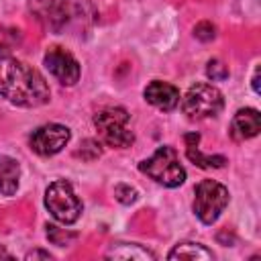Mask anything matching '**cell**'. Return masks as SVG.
<instances>
[{
    "label": "cell",
    "instance_id": "2e32d148",
    "mask_svg": "<svg viewBox=\"0 0 261 261\" xmlns=\"http://www.w3.org/2000/svg\"><path fill=\"white\" fill-rule=\"evenodd\" d=\"M75 237H77L75 232L63 230V228H59V226H55V224H47V239H49L53 245H57V247H65V245H69Z\"/></svg>",
    "mask_w": 261,
    "mask_h": 261
},
{
    "label": "cell",
    "instance_id": "5b68a950",
    "mask_svg": "<svg viewBox=\"0 0 261 261\" xmlns=\"http://www.w3.org/2000/svg\"><path fill=\"white\" fill-rule=\"evenodd\" d=\"M224 108V96L222 92L206 82H198L188 88V92L181 98V110L188 114V118H214Z\"/></svg>",
    "mask_w": 261,
    "mask_h": 261
},
{
    "label": "cell",
    "instance_id": "ffe728a7",
    "mask_svg": "<svg viewBox=\"0 0 261 261\" xmlns=\"http://www.w3.org/2000/svg\"><path fill=\"white\" fill-rule=\"evenodd\" d=\"M53 255L49 253V251H41V249H35V251H29L27 255H24V259L29 261V259H51Z\"/></svg>",
    "mask_w": 261,
    "mask_h": 261
},
{
    "label": "cell",
    "instance_id": "8992f818",
    "mask_svg": "<svg viewBox=\"0 0 261 261\" xmlns=\"http://www.w3.org/2000/svg\"><path fill=\"white\" fill-rule=\"evenodd\" d=\"M45 208L61 224H73L82 216V202L73 192V186L65 179H57L45 190Z\"/></svg>",
    "mask_w": 261,
    "mask_h": 261
},
{
    "label": "cell",
    "instance_id": "ba28073f",
    "mask_svg": "<svg viewBox=\"0 0 261 261\" xmlns=\"http://www.w3.org/2000/svg\"><path fill=\"white\" fill-rule=\"evenodd\" d=\"M43 65L61 86H73L82 73L77 59L59 45L47 49V53L43 55Z\"/></svg>",
    "mask_w": 261,
    "mask_h": 261
},
{
    "label": "cell",
    "instance_id": "52a82bcc",
    "mask_svg": "<svg viewBox=\"0 0 261 261\" xmlns=\"http://www.w3.org/2000/svg\"><path fill=\"white\" fill-rule=\"evenodd\" d=\"M71 139V130L65 124L59 122H47L37 126L29 135V147L41 157H51L57 155Z\"/></svg>",
    "mask_w": 261,
    "mask_h": 261
},
{
    "label": "cell",
    "instance_id": "d6986e66",
    "mask_svg": "<svg viewBox=\"0 0 261 261\" xmlns=\"http://www.w3.org/2000/svg\"><path fill=\"white\" fill-rule=\"evenodd\" d=\"M194 37L198 41H212L216 37V27L210 22V20H200L196 27H194Z\"/></svg>",
    "mask_w": 261,
    "mask_h": 261
},
{
    "label": "cell",
    "instance_id": "4fadbf2b",
    "mask_svg": "<svg viewBox=\"0 0 261 261\" xmlns=\"http://www.w3.org/2000/svg\"><path fill=\"white\" fill-rule=\"evenodd\" d=\"M108 259H130V261H153L157 255L139 243H114L106 251Z\"/></svg>",
    "mask_w": 261,
    "mask_h": 261
},
{
    "label": "cell",
    "instance_id": "e0dca14e",
    "mask_svg": "<svg viewBox=\"0 0 261 261\" xmlns=\"http://www.w3.org/2000/svg\"><path fill=\"white\" fill-rule=\"evenodd\" d=\"M206 75H208V80H212V82H222V80L228 77V67H226L220 59H210V61L206 63Z\"/></svg>",
    "mask_w": 261,
    "mask_h": 261
},
{
    "label": "cell",
    "instance_id": "ac0fdd59",
    "mask_svg": "<svg viewBox=\"0 0 261 261\" xmlns=\"http://www.w3.org/2000/svg\"><path fill=\"white\" fill-rule=\"evenodd\" d=\"M114 198H116L120 204H133V202H137L139 192H137L133 186H128V184H118V186L114 188Z\"/></svg>",
    "mask_w": 261,
    "mask_h": 261
},
{
    "label": "cell",
    "instance_id": "44dd1931",
    "mask_svg": "<svg viewBox=\"0 0 261 261\" xmlns=\"http://www.w3.org/2000/svg\"><path fill=\"white\" fill-rule=\"evenodd\" d=\"M253 92L255 94H259L261 90H259V69L255 71V75H253Z\"/></svg>",
    "mask_w": 261,
    "mask_h": 261
},
{
    "label": "cell",
    "instance_id": "8fae6325",
    "mask_svg": "<svg viewBox=\"0 0 261 261\" xmlns=\"http://www.w3.org/2000/svg\"><path fill=\"white\" fill-rule=\"evenodd\" d=\"M184 141H186V155H188V159H190L194 165L204 167V169H212V167L218 169V167H224V163H226V157H224V155H204V153L200 151V147H198L200 135H198V133L186 135Z\"/></svg>",
    "mask_w": 261,
    "mask_h": 261
},
{
    "label": "cell",
    "instance_id": "7402d4cb",
    "mask_svg": "<svg viewBox=\"0 0 261 261\" xmlns=\"http://www.w3.org/2000/svg\"><path fill=\"white\" fill-rule=\"evenodd\" d=\"M0 257H10V255L4 251V247H2V245H0Z\"/></svg>",
    "mask_w": 261,
    "mask_h": 261
},
{
    "label": "cell",
    "instance_id": "30bf717a",
    "mask_svg": "<svg viewBox=\"0 0 261 261\" xmlns=\"http://www.w3.org/2000/svg\"><path fill=\"white\" fill-rule=\"evenodd\" d=\"M230 137L234 141H249L261 130V114L257 108H241L230 120Z\"/></svg>",
    "mask_w": 261,
    "mask_h": 261
},
{
    "label": "cell",
    "instance_id": "277c9868",
    "mask_svg": "<svg viewBox=\"0 0 261 261\" xmlns=\"http://www.w3.org/2000/svg\"><path fill=\"white\" fill-rule=\"evenodd\" d=\"M228 188L216 179H202L194 188V214L202 224H214L228 206Z\"/></svg>",
    "mask_w": 261,
    "mask_h": 261
},
{
    "label": "cell",
    "instance_id": "7c38bea8",
    "mask_svg": "<svg viewBox=\"0 0 261 261\" xmlns=\"http://www.w3.org/2000/svg\"><path fill=\"white\" fill-rule=\"evenodd\" d=\"M20 181V165L8 155H0V196H14Z\"/></svg>",
    "mask_w": 261,
    "mask_h": 261
},
{
    "label": "cell",
    "instance_id": "9c48e42d",
    "mask_svg": "<svg viewBox=\"0 0 261 261\" xmlns=\"http://www.w3.org/2000/svg\"><path fill=\"white\" fill-rule=\"evenodd\" d=\"M143 96H145V102H149L151 106L163 110V112H169L173 108L179 106V90L169 84V82H161V80H153L145 86L143 90Z\"/></svg>",
    "mask_w": 261,
    "mask_h": 261
},
{
    "label": "cell",
    "instance_id": "9a60e30c",
    "mask_svg": "<svg viewBox=\"0 0 261 261\" xmlns=\"http://www.w3.org/2000/svg\"><path fill=\"white\" fill-rule=\"evenodd\" d=\"M20 31L12 27H2L0 29V57H8L18 45H20Z\"/></svg>",
    "mask_w": 261,
    "mask_h": 261
},
{
    "label": "cell",
    "instance_id": "7a4b0ae2",
    "mask_svg": "<svg viewBox=\"0 0 261 261\" xmlns=\"http://www.w3.org/2000/svg\"><path fill=\"white\" fill-rule=\"evenodd\" d=\"M139 169L165 188H177L186 181V167L179 163V155L171 145L159 147L149 159L139 163Z\"/></svg>",
    "mask_w": 261,
    "mask_h": 261
},
{
    "label": "cell",
    "instance_id": "5bb4252c",
    "mask_svg": "<svg viewBox=\"0 0 261 261\" xmlns=\"http://www.w3.org/2000/svg\"><path fill=\"white\" fill-rule=\"evenodd\" d=\"M167 259H190V261H212L214 259V253L210 249H206L204 245L200 243H192V241H186V243H177L169 253H167Z\"/></svg>",
    "mask_w": 261,
    "mask_h": 261
},
{
    "label": "cell",
    "instance_id": "6da1fadb",
    "mask_svg": "<svg viewBox=\"0 0 261 261\" xmlns=\"http://www.w3.org/2000/svg\"><path fill=\"white\" fill-rule=\"evenodd\" d=\"M0 96L20 108H39L51 100L47 80L16 57H0Z\"/></svg>",
    "mask_w": 261,
    "mask_h": 261
},
{
    "label": "cell",
    "instance_id": "3957f363",
    "mask_svg": "<svg viewBox=\"0 0 261 261\" xmlns=\"http://www.w3.org/2000/svg\"><path fill=\"white\" fill-rule=\"evenodd\" d=\"M128 118L130 116L122 106H108L94 114V126L108 147L126 149L135 143V135L128 128Z\"/></svg>",
    "mask_w": 261,
    "mask_h": 261
}]
</instances>
